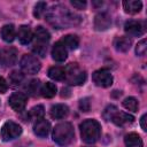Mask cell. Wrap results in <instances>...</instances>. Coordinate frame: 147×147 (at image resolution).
<instances>
[{"mask_svg":"<svg viewBox=\"0 0 147 147\" xmlns=\"http://www.w3.org/2000/svg\"><path fill=\"white\" fill-rule=\"evenodd\" d=\"M146 49H147V41H146V39H142L136 46V54L139 56H142V55H145Z\"/></svg>","mask_w":147,"mask_h":147,"instance_id":"4dcf8cb0","label":"cell"},{"mask_svg":"<svg viewBox=\"0 0 147 147\" xmlns=\"http://www.w3.org/2000/svg\"><path fill=\"white\" fill-rule=\"evenodd\" d=\"M80 137L85 144H94L101 134V126L95 119H86L80 125Z\"/></svg>","mask_w":147,"mask_h":147,"instance_id":"3957f363","label":"cell"},{"mask_svg":"<svg viewBox=\"0 0 147 147\" xmlns=\"http://www.w3.org/2000/svg\"><path fill=\"white\" fill-rule=\"evenodd\" d=\"M46 20L56 29H63L79 23V16L62 5L52 6L51 9H48L46 13Z\"/></svg>","mask_w":147,"mask_h":147,"instance_id":"6da1fadb","label":"cell"},{"mask_svg":"<svg viewBox=\"0 0 147 147\" xmlns=\"http://www.w3.org/2000/svg\"><path fill=\"white\" fill-rule=\"evenodd\" d=\"M116 110H117V107H116V106H114V105H110V106L106 107V109H105V110H103V113H102L103 118H105L106 121H110V118H111L113 114H114Z\"/></svg>","mask_w":147,"mask_h":147,"instance_id":"1f68e13d","label":"cell"},{"mask_svg":"<svg viewBox=\"0 0 147 147\" xmlns=\"http://www.w3.org/2000/svg\"><path fill=\"white\" fill-rule=\"evenodd\" d=\"M34 37H36V41L45 42V44L51 39L49 32L45 28H42V26H37L36 28V30H34Z\"/></svg>","mask_w":147,"mask_h":147,"instance_id":"603a6c76","label":"cell"},{"mask_svg":"<svg viewBox=\"0 0 147 147\" xmlns=\"http://www.w3.org/2000/svg\"><path fill=\"white\" fill-rule=\"evenodd\" d=\"M90 101H88V98H84V99H82L80 101H79V108H80V110L82 111H88L90 110Z\"/></svg>","mask_w":147,"mask_h":147,"instance_id":"d6a6232c","label":"cell"},{"mask_svg":"<svg viewBox=\"0 0 147 147\" xmlns=\"http://www.w3.org/2000/svg\"><path fill=\"white\" fill-rule=\"evenodd\" d=\"M71 5H72L76 9H84L87 3H86V1H83V0H80V1H78V0H72V1H71Z\"/></svg>","mask_w":147,"mask_h":147,"instance_id":"836d02e7","label":"cell"},{"mask_svg":"<svg viewBox=\"0 0 147 147\" xmlns=\"http://www.w3.org/2000/svg\"><path fill=\"white\" fill-rule=\"evenodd\" d=\"M110 121H111L114 124H116L117 126H123V125L133 123V122H134V117H133L132 115L127 114V113H123V111L116 110V111L113 114Z\"/></svg>","mask_w":147,"mask_h":147,"instance_id":"7c38bea8","label":"cell"},{"mask_svg":"<svg viewBox=\"0 0 147 147\" xmlns=\"http://www.w3.org/2000/svg\"><path fill=\"white\" fill-rule=\"evenodd\" d=\"M131 46H132V40L129 37L121 36V37H116L114 39V48L117 52L125 53L131 48Z\"/></svg>","mask_w":147,"mask_h":147,"instance_id":"5bb4252c","label":"cell"},{"mask_svg":"<svg viewBox=\"0 0 147 147\" xmlns=\"http://www.w3.org/2000/svg\"><path fill=\"white\" fill-rule=\"evenodd\" d=\"M8 102L15 111H23L26 106V95L21 92H15L9 96Z\"/></svg>","mask_w":147,"mask_h":147,"instance_id":"9c48e42d","label":"cell"},{"mask_svg":"<svg viewBox=\"0 0 147 147\" xmlns=\"http://www.w3.org/2000/svg\"><path fill=\"white\" fill-rule=\"evenodd\" d=\"M111 24V17L108 13L102 11L95 15L94 17V29L96 31H105Z\"/></svg>","mask_w":147,"mask_h":147,"instance_id":"8fae6325","label":"cell"},{"mask_svg":"<svg viewBox=\"0 0 147 147\" xmlns=\"http://www.w3.org/2000/svg\"><path fill=\"white\" fill-rule=\"evenodd\" d=\"M123 107L130 111H137L138 110V107H139V103H138V100L133 96H129V98H125L122 102Z\"/></svg>","mask_w":147,"mask_h":147,"instance_id":"484cf974","label":"cell"},{"mask_svg":"<svg viewBox=\"0 0 147 147\" xmlns=\"http://www.w3.org/2000/svg\"><path fill=\"white\" fill-rule=\"evenodd\" d=\"M124 30L130 36H142L145 33V24L140 21L130 20L125 23Z\"/></svg>","mask_w":147,"mask_h":147,"instance_id":"30bf717a","label":"cell"},{"mask_svg":"<svg viewBox=\"0 0 147 147\" xmlns=\"http://www.w3.org/2000/svg\"><path fill=\"white\" fill-rule=\"evenodd\" d=\"M7 90H8V84H7L6 79L0 76V93L3 94V93L7 92Z\"/></svg>","mask_w":147,"mask_h":147,"instance_id":"e575fe53","label":"cell"},{"mask_svg":"<svg viewBox=\"0 0 147 147\" xmlns=\"http://www.w3.org/2000/svg\"><path fill=\"white\" fill-rule=\"evenodd\" d=\"M44 114H45V109H44V106L41 105H37L34 107H32L30 110H29V117L31 119H33L34 122L44 118Z\"/></svg>","mask_w":147,"mask_h":147,"instance_id":"d4e9b609","label":"cell"},{"mask_svg":"<svg viewBox=\"0 0 147 147\" xmlns=\"http://www.w3.org/2000/svg\"><path fill=\"white\" fill-rule=\"evenodd\" d=\"M16 37L15 28L13 24H6L1 28V38L6 42H11Z\"/></svg>","mask_w":147,"mask_h":147,"instance_id":"ffe728a7","label":"cell"},{"mask_svg":"<svg viewBox=\"0 0 147 147\" xmlns=\"http://www.w3.org/2000/svg\"><path fill=\"white\" fill-rule=\"evenodd\" d=\"M23 79H24V76H23V74L20 72L18 70H14V71H11L10 75H9V82H10L14 86L20 85V84L23 82Z\"/></svg>","mask_w":147,"mask_h":147,"instance_id":"83f0119b","label":"cell"},{"mask_svg":"<svg viewBox=\"0 0 147 147\" xmlns=\"http://www.w3.org/2000/svg\"><path fill=\"white\" fill-rule=\"evenodd\" d=\"M17 60V49L14 47H6L0 51V65L11 67L16 63Z\"/></svg>","mask_w":147,"mask_h":147,"instance_id":"ba28073f","label":"cell"},{"mask_svg":"<svg viewBox=\"0 0 147 147\" xmlns=\"http://www.w3.org/2000/svg\"><path fill=\"white\" fill-rule=\"evenodd\" d=\"M45 11H46V3L42 2V1L37 2L36 6H34V9H33V15H34V17L40 18Z\"/></svg>","mask_w":147,"mask_h":147,"instance_id":"f546056e","label":"cell"},{"mask_svg":"<svg viewBox=\"0 0 147 147\" xmlns=\"http://www.w3.org/2000/svg\"><path fill=\"white\" fill-rule=\"evenodd\" d=\"M20 67L23 72H25L28 75H34L40 70L41 64L34 55L24 54L20 61Z\"/></svg>","mask_w":147,"mask_h":147,"instance_id":"8992f818","label":"cell"},{"mask_svg":"<svg viewBox=\"0 0 147 147\" xmlns=\"http://www.w3.org/2000/svg\"><path fill=\"white\" fill-rule=\"evenodd\" d=\"M61 44L65 47L67 51H68V49L74 51V49H76V48L78 47V45H79V39H78V37L75 36V34H67V36H64V37L62 38Z\"/></svg>","mask_w":147,"mask_h":147,"instance_id":"d6986e66","label":"cell"},{"mask_svg":"<svg viewBox=\"0 0 147 147\" xmlns=\"http://www.w3.org/2000/svg\"><path fill=\"white\" fill-rule=\"evenodd\" d=\"M92 79H93L94 84L100 87H109L114 80L113 75L106 69H99V70L94 71L92 75Z\"/></svg>","mask_w":147,"mask_h":147,"instance_id":"52a82bcc","label":"cell"},{"mask_svg":"<svg viewBox=\"0 0 147 147\" xmlns=\"http://www.w3.org/2000/svg\"><path fill=\"white\" fill-rule=\"evenodd\" d=\"M48 77L54 80H63L65 78V72L62 67H52L48 70Z\"/></svg>","mask_w":147,"mask_h":147,"instance_id":"cb8c5ba5","label":"cell"},{"mask_svg":"<svg viewBox=\"0 0 147 147\" xmlns=\"http://www.w3.org/2000/svg\"><path fill=\"white\" fill-rule=\"evenodd\" d=\"M123 8L127 14H137L142 8V2L139 0H125L123 1Z\"/></svg>","mask_w":147,"mask_h":147,"instance_id":"ac0fdd59","label":"cell"},{"mask_svg":"<svg viewBox=\"0 0 147 147\" xmlns=\"http://www.w3.org/2000/svg\"><path fill=\"white\" fill-rule=\"evenodd\" d=\"M65 80L70 85H83L86 80V72L77 63H70L64 69Z\"/></svg>","mask_w":147,"mask_h":147,"instance_id":"277c9868","label":"cell"},{"mask_svg":"<svg viewBox=\"0 0 147 147\" xmlns=\"http://www.w3.org/2000/svg\"><path fill=\"white\" fill-rule=\"evenodd\" d=\"M56 91H57L56 85H55V84H53V83L47 82V83H45V84L41 86V88H40V94H41L44 98L51 99V98L55 96Z\"/></svg>","mask_w":147,"mask_h":147,"instance_id":"7402d4cb","label":"cell"},{"mask_svg":"<svg viewBox=\"0 0 147 147\" xmlns=\"http://www.w3.org/2000/svg\"><path fill=\"white\" fill-rule=\"evenodd\" d=\"M68 56V52L65 47L61 44V41H57L53 45L52 48V57L56 62H63Z\"/></svg>","mask_w":147,"mask_h":147,"instance_id":"9a60e30c","label":"cell"},{"mask_svg":"<svg viewBox=\"0 0 147 147\" xmlns=\"http://www.w3.org/2000/svg\"><path fill=\"white\" fill-rule=\"evenodd\" d=\"M52 137H53L54 142H56L60 146L69 145L74 140V137H75V132H74V127L71 123L61 122L56 124L55 127L53 129Z\"/></svg>","mask_w":147,"mask_h":147,"instance_id":"7a4b0ae2","label":"cell"},{"mask_svg":"<svg viewBox=\"0 0 147 147\" xmlns=\"http://www.w3.org/2000/svg\"><path fill=\"white\" fill-rule=\"evenodd\" d=\"M22 133V127L20 124L13 122V121H7L3 123V125L0 129V138L2 141H10L16 138H18Z\"/></svg>","mask_w":147,"mask_h":147,"instance_id":"5b68a950","label":"cell"},{"mask_svg":"<svg viewBox=\"0 0 147 147\" xmlns=\"http://www.w3.org/2000/svg\"><path fill=\"white\" fill-rule=\"evenodd\" d=\"M32 49H33V52H34L37 55H39V56L44 57V56L46 55V52H47V46H46V44H45V42L36 41V42L33 44Z\"/></svg>","mask_w":147,"mask_h":147,"instance_id":"f1b7e54d","label":"cell"},{"mask_svg":"<svg viewBox=\"0 0 147 147\" xmlns=\"http://www.w3.org/2000/svg\"><path fill=\"white\" fill-rule=\"evenodd\" d=\"M49 130H51V124L45 118H41V119L34 122L33 132L36 136H38L40 138H46L49 133Z\"/></svg>","mask_w":147,"mask_h":147,"instance_id":"4fadbf2b","label":"cell"},{"mask_svg":"<svg viewBox=\"0 0 147 147\" xmlns=\"http://www.w3.org/2000/svg\"><path fill=\"white\" fill-rule=\"evenodd\" d=\"M68 114H69V108L67 105H63V103L54 105V106H52V108L49 110V115L54 119H62V118L67 117Z\"/></svg>","mask_w":147,"mask_h":147,"instance_id":"2e32d148","label":"cell"},{"mask_svg":"<svg viewBox=\"0 0 147 147\" xmlns=\"http://www.w3.org/2000/svg\"><path fill=\"white\" fill-rule=\"evenodd\" d=\"M40 88H41V87H40V82H39L38 79H33V80H31V82L26 85V91L29 92L30 95H33V96H36V95L39 94Z\"/></svg>","mask_w":147,"mask_h":147,"instance_id":"4316f807","label":"cell"},{"mask_svg":"<svg viewBox=\"0 0 147 147\" xmlns=\"http://www.w3.org/2000/svg\"><path fill=\"white\" fill-rule=\"evenodd\" d=\"M124 142L126 147H142V140L138 133L131 132L125 136Z\"/></svg>","mask_w":147,"mask_h":147,"instance_id":"44dd1931","label":"cell"},{"mask_svg":"<svg viewBox=\"0 0 147 147\" xmlns=\"http://www.w3.org/2000/svg\"><path fill=\"white\" fill-rule=\"evenodd\" d=\"M146 118H147V115H146V114H144V115L141 116V118H140V125H141V129H142L144 131H147V126H146Z\"/></svg>","mask_w":147,"mask_h":147,"instance_id":"d590c367","label":"cell"},{"mask_svg":"<svg viewBox=\"0 0 147 147\" xmlns=\"http://www.w3.org/2000/svg\"><path fill=\"white\" fill-rule=\"evenodd\" d=\"M17 38H18V41L22 45H28L29 42H31V40L33 38V34H32V31H31L30 26L21 25L18 28V31H17Z\"/></svg>","mask_w":147,"mask_h":147,"instance_id":"e0dca14e","label":"cell"}]
</instances>
